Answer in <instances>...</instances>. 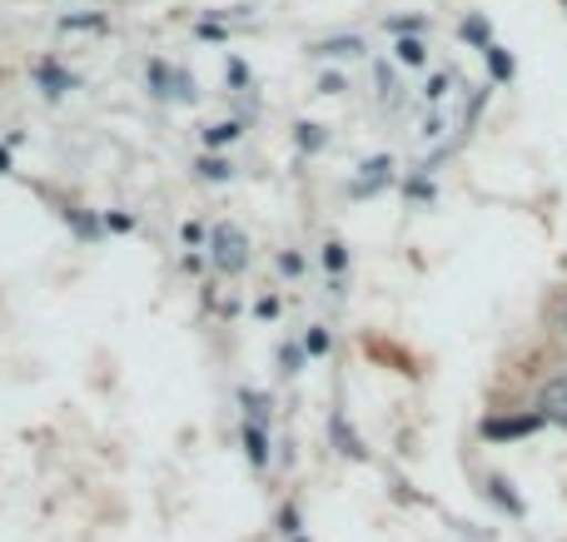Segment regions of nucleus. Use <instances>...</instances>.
Listing matches in <instances>:
<instances>
[{
    "instance_id": "obj_1",
    "label": "nucleus",
    "mask_w": 567,
    "mask_h": 542,
    "mask_svg": "<svg viewBox=\"0 0 567 542\" xmlns=\"http://www.w3.org/2000/svg\"><path fill=\"white\" fill-rule=\"evenodd\" d=\"M209 249H215V264L225 269V274H239L245 269V234H239L235 225H219L215 234H209Z\"/></svg>"
},
{
    "instance_id": "obj_17",
    "label": "nucleus",
    "mask_w": 567,
    "mask_h": 542,
    "mask_svg": "<svg viewBox=\"0 0 567 542\" xmlns=\"http://www.w3.org/2000/svg\"><path fill=\"white\" fill-rule=\"evenodd\" d=\"M303 348H309V354H323V348H329V338H323V334H319V329H313V334H309V338H303Z\"/></svg>"
},
{
    "instance_id": "obj_16",
    "label": "nucleus",
    "mask_w": 567,
    "mask_h": 542,
    "mask_svg": "<svg viewBox=\"0 0 567 542\" xmlns=\"http://www.w3.org/2000/svg\"><path fill=\"white\" fill-rule=\"evenodd\" d=\"M493 498H498V503H508L513 513H518V498H513V493H508V483H498V478H493Z\"/></svg>"
},
{
    "instance_id": "obj_6",
    "label": "nucleus",
    "mask_w": 567,
    "mask_h": 542,
    "mask_svg": "<svg viewBox=\"0 0 567 542\" xmlns=\"http://www.w3.org/2000/svg\"><path fill=\"white\" fill-rule=\"evenodd\" d=\"M389 169H393V165H389V159H383V155H379V159H369V165H363V175L353 179L349 189H353V195H373V189H379L383 179H389Z\"/></svg>"
},
{
    "instance_id": "obj_11",
    "label": "nucleus",
    "mask_w": 567,
    "mask_h": 542,
    "mask_svg": "<svg viewBox=\"0 0 567 542\" xmlns=\"http://www.w3.org/2000/svg\"><path fill=\"white\" fill-rule=\"evenodd\" d=\"M235 135H239L235 119H229V125H209V129H205V145H229Z\"/></svg>"
},
{
    "instance_id": "obj_8",
    "label": "nucleus",
    "mask_w": 567,
    "mask_h": 542,
    "mask_svg": "<svg viewBox=\"0 0 567 542\" xmlns=\"http://www.w3.org/2000/svg\"><path fill=\"white\" fill-rule=\"evenodd\" d=\"M245 444H249V458H255V468H265V463H269V448H265V428H255V424H249V428H245Z\"/></svg>"
},
{
    "instance_id": "obj_19",
    "label": "nucleus",
    "mask_w": 567,
    "mask_h": 542,
    "mask_svg": "<svg viewBox=\"0 0 567 542\" xmlns=\"http://www.w3.org/2000/svg\"><path fill=\"white\" fill-rule=\"evenodd\" d=\"M563 338H567V309H563Z\"/></svg>"
},
{
    "instance_id": "obj_15",
    "label": "nucleus",
    "mask_w": 567,
    "mask_h": 542,
    "mask_svg": "<svg viewBox=\"0 0 567 542\" xmlns=\"http://www.w3.org/2000/svg\"><path fill=\"white\" fill-rule=\"evenodd\" d=\"M323 264H329L333 274H339V269L349 264V254H343V244H329V249H323Z\"/></svg>"
},
{
    "instance_id": "obj_4",
    "label": "nucleus",
    "mask_w": 567,
    "mask_h": 542,
    "mask_svg": "<svg viewBox=\"0 0 567 542\" xmlns=\"http://www.w3.org/2000/svg\"><path fill=\"white\" fill-rule=\"evenodd\" d=\"M538 424H543V414H528V418H488V424H483V434H488V438H523V434H533Z\"/></svg>"
},
{
    "instance_id": "obj_12",
    "label": "nucleus",
    "mask_w": 567,
    "mask_h": 542,
    "mask_svg": "<svg viewBox=\"0 0 567 542\" xmlns=\"http://www.w3.org/2000/svg\"><path fill=\"white\" fill-rule=\"evenodd\" d=\"M199 175H205V179H229V175H235V165H229V159H205V165H199Z\"/></svg>"
},
{
    "instance_id": "obj_18",
    "label": "nucleus",
    "mask_w": 567,
    "mask_h": 542,
    "mask_svg": "<svg viewBox=\"0 0 567 542\" xmlns=\"http://www.w3.org/2000/svg\"><path fill=\"white\" fill-rule=\"evenodd\" d=\"M255 314H259V319H275V314H279V299H259Z\"/></svg>"
},
{
    "instance_id": "obj_3",
    "label": "nucleus",
    "mask_w": 567,
    "mask_h": 542,
    "mask_svg": "<svg viewBox=\"0 0 567 542\" xmlns=\"http://www.w3.org/2000/svg\"><path fill=\"white\" fill-rule=\"evenodd\" d=\"M150 85H159V95H169V100H195V80L169 70V65H159V60L150 65Z\"/></svg>"
},
{
    "instance_id": "obj_10",
    "label": "nucleus",
    "mask_w": 567,
    "mask_h": 542,
    "mask_svg": "<svg viewBox=\"0 0 567 542\" xmlns=\"http://www.w3.org/2000/svg\"><path fill=\"white\" fill-rule=\"evenodd\" d=\"M399 60H403V65H423V60H429V50H423V40H399Z\"/></svg>"
},
{
    "instance_id": "obj_14",
    "label": "nucleus",
    "mask_w": 567,
    "mask_h": 542,
    "mask_svg": "<svg viewBox=\"0 0 567 542\" xmlns=\"http://www.w3.org/2000/svg\"><path fill=\"white\" fill-rule=\"evenodd\" d=\"M299 145L303 149H319L323 145V129L319 125H299Z\"/></svg>"
},
{
    "instance_id": "obj_7",
    "label": "nucleus",
    "mask_w": 567,
    "mask_h": 542,
    "mask_svg": "<svg viewBox=\"0 0 567 542\" xmlns=\"http://www.w3.org/2000/svg\"><path fill=\"white\" fill-rule=\"evenodd\" d=\"M363 40L349 35V40H323V45H313V55H359Z\"/></svg>"
},
{
    "instance_id": "obj_2",
    "label": "nucleus",
    "mask_w": 567,
    "mask_h": 542,
    "mask_svg": "<svg viewBox=\"0 0 567 542\" xmlns=\"http://www.w3.org/2000/svg\"><path fill=\"white\" fill-rule=\"evenodd\" d=\"M538 414H543V424L567 428V374H563V378H548V384H543V394H538Z\"/></svg>"
},
{
    "instance_id": "obj_5",
    "label": "nucleus",
    "mask_w": 567,
    "mask_h": 542,
    "mask_svg": "<svg viewBox=\"0 0 567 542\" xmlns=\"http://www.w3.org/2000/svg\"><path fill=\"white\" fill-rule=\"evenodd\" d=\"M35 80L45 85V95H50V100L65 95V90H75V75H65V70L55 65V60H40V65H35Z\"/></svg>"
},
{
    "instance_id": "obj_9",
    "label": "nucleus",
    "mask_w": 567,
    "mask_h": 542,
    "mask_svg": "<svg viewBox=\"0 0 567 542\" xmlns=\"http://www.w3.org/2000/svg\"><path fill=\"white\" fill-rule=\"evenodd\" d=\"M379 95H383V105H399V100H403V90H399V80H393V70L389 65H379Z\"/></svg>"
},
{
    "instance_id": "obj_13",
    "label": "nucleus",
    "mask_w": 567,
    "mask_h": 542,
    "mask_svg": "<svg viewBox=\"0 0 567 542\" xmlns=\"http://www.w3.org/2000/svg\"><path fill=\"white\" fill-rule=\"evenodd\" d=\"M488 65H493V75H498V80H508V75H513V60L503 55V50H493V45H488Z\"/></svg>"
}]
</instances>
